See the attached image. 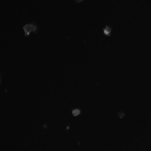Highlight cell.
Returning <instances> with one entry per match:
<instances>
[{
	"label": "cell",
	"instance_id": "obj_1",
	"mask_svg": "<svg viewBox=\"0 0 151 151\" xmlns=\"http://www.w3.org/2000/svg\"><path fill=\"white\" fill-rule=\"evenodd\" d=\"M23 28H24V31H25V35L27 36L30 31L35 30L36 29V26L35 25V24H26V25H24V27H23Z\"/></svg>",
	"mask_w": 151,
	"mask_h": 151
},
{
	"label": "cell",
	"instance_id": "obj_2",
	"mask_svg": "<svg viewBox=\"0 0 151 151\" xmlns=\"http://www.w3.org/2000/svg\"><path fill=\"white\" fill-rule=\"evenodd\" d=\"M104 33L106 35H109L111 33V28L108 27V26H106L105 28H104Z\"/></svg>",
	"mask_w": 151,
	"mask_h": 151
},
{
	"label": "cell",
	"instance_id": "obj_3",
	"mask_svg": "<svg viewBox=\"0 0 151 151\" xmlns=\"http://www.w3.org/2000/svg\"><path fill=\"white\" fill-rule=\"evenodd\" d=\"M79 113H80L79 109H77V108H75V109H74V110H72V114H73L74 116L78 115Z\"/></svg>",
	"mask_w": 151,
	"mask_h": 151
}]
</instances>
